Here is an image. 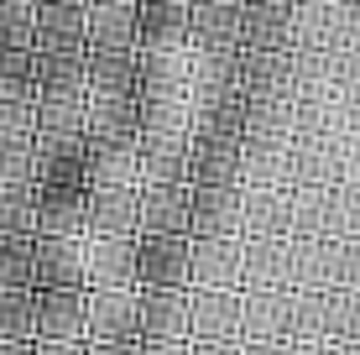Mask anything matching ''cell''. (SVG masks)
Here are the masks:
<instances>
[{
	"mask_svg": "<svg viewBox=\"0 0 360 355\" xmlns=\"http://www.w3.org/2000/svg\"><path fill=\"white\" fill-rule=\"evenodd\" d=\"M0 355H37L32 340H11V345H0Z\"/></svg>",
	"mask_w": 360,
	"mask_h": 355,
	"instance_id": "d4e9b609",
	"label": "cell"
},
{
	"mask_svg": "<svg viewBox=\"0 0 360 355\" xmlns=\"http://www.w3.org/2000/svg\"><path fill=\"white\" fill-rule=\"evenodd\" d=\"M136 303H141V288H99V292H84V340H89V345L141 340V335H136Z\"/></svg>",
	"mask_w": 360,
	"mask_h": 355,
	"instance_id": "277c9868",
	"label": "cell"
},
{
	"mask_svg": "<svg viewBox=\"0 0 360 355\" xmlns=\"http://www.w3.org/2000/svg\"><path fill=\"white\" fill-rule=\"evenodd\" d=\"M188 42V0H136V53Z\"/></svg>",
	"mask_w": 360,
	"mask_h": 355,
	"instance_id": "30bf717a",
	"label": "cell"
},
{
	"mask_svg": "<svg viewBox=\"0 0 360 355\" xmlns=\"http://www.w3.org/2000/svg\"><path fill=\"white\" fill-rule=\"evenodd\" d=\"M188 283V235H136V288L178 292Z\"/></svg>",
	"mask_w": 360,
	"mask_h": 355,
	"instance_id": "7a4b0ae2",
	"label": "cell"
},
{
	"mask_svg": "<svg viewBox=\"0 0 360 355\" xmlns=\"http://www.w3.org/2000/svg\"><path fill=\"white\" fill-rule=\"evenodd\" d=\"M136 178L141 183H193L188 131H141L136 136Z\"/></svg>",
	"mask_w": 360,
	"mask_h": 355,
	"instance_id": "3957f363",
	"label": "cell"
},
{
	"mask_svg": "<svg viewBox=\"0 0 360 355\" xmlns=\"http://www.w3.org/2000/svg\"><path fill=\"white\" fill-rule=\"evenodd\" d=\"M32 240H0V292L32 288Z\"/></svg>",
	"mask_w": 360,
	"mask_h": 355,
	"instance_id": "ffe728a7",
	"label": "cell"
},
{
	"mask_svg": "<svg viewBox=\"0 0 360 355\" xmlns=\"http://www.w3.org/2000/svg\"><path fill=\"white\" fill-rule=\"evenodd\" d=\"M193 183H141L136 188V235H188Z\"/></svg>",
	"mask_w": 360,
	"mask_h": 355,
	"instance_id": "6da1fadb",
	"label": "cell"
},
{
	"mask_svg": "<svg viewBox=\"0 0 360 355\" xmlns=\"http://www.w3.org/2000/svg\"><path fill=\"white\" fill-rule=\"evenodd\" d=\"M183 319H188L183 292H141V303H136V335L146 340H178Z\"/></svg>",
	"mask_w": 360,
	"mask_h": 355,
	"instance_id": "e0dca14e",
	"label": "cell"
},
{
	"mask_svg": "<svg viewBox=\"0 0 360 355\" xmlns=\"http://www.w3.org/2000/svg\"><path fill=\"white\" fill-rule=\"evenodd\" d=\"M32 47H84V0H32Z\"/></svg>",
	"mask_w": 360,
	"mask_h": 355,
	"instance_id": "4fadbf2b",
	"label": "cell"
},
{
	"mask_svg": "<svg viewBox=\"0 0 360 355\" xmlns=\"http://www.w3.org/2000/svg\"><path fill=\"white\" fill-rule=\"evenodd\" d=\"M11 340H32V288L0 292V345Z\"/></svg>",
	"mask_w": 360,
	"mask_h": 355,
	"instance_id": "44dd1931",
	"label": "cell"
},
{
	"mask_svg": "<svg viewBox=\"0 0 360 355\" xmlns=\"http://www.w3.org/2000/svg\"><path fill=\"white\" fill-rule=\"evenodd\" d=\"M84 100H136V47L84 53Z\"/></svg>",
	"mask_w": 360,
	"mask_h": 355,
	"instance_id": "8fae6325",
	"label": "cell"
},
{
	"mask_svg": "<svg viewBox=\"0 0 360 355\" xmlns=\"http://www.w3.org/2000/svg\"><path fill=\"white\" fill-rule=\"evenodd\" d=\"M37 100H84V47H32Z\"/></svg>",
	"mask_w": 360,
	"mask_h": 355,
	"instance_id": "52a82bcc",
	"label": "cell"
},
{
	"mask_svg": "<svg viewBox=\"0 0 360 355\" xmlns=\"http://www.w3.org/2000/svg\"><path fill=\"white\" fill-rule=\"evenodd\" d=\"M136 47V0H84V53Z\"/></svg>",
	"mask_w": 360,
	"mask_h": 355,
	"instance_id": "ba28073f",
	"label": "cell"
},
{
	"mask_svg": "<svg viewBox=\"0 0 360 355\" xmlns=\"http://www.w3.org/2000/svg\"><path fill=\"white\" fill-rule=\"evenodd\" d=\"M141 115L136 100H84V141H136Z\"/></svg>",
	"mask_w": 360,
	"mask_h": 355,
	"instance_id": "2e32d148",
	"label": "cell"
},
{
	"mask_svg": "<svg viewBox=\"0 0 360 355\" xmlns=\"http://www.w3.org/2000/svg\"><path fill=\"white\" fill-rule=\"evenodd\" d=\"M32 292H84V240H32Z\"/></svg>",
	"mask_w": 360,
	"mask_h": 355,
	"instance_id": "5b68a950",
	"label": "cell"
},
{
	"mask_svg": "<svg viewBox=\"0 0 360 355\" xmlns=\"http://www.w3.org/2000/svg\"><path fill=\"white\" fill-rule=\"evenodd\" d=\"M99 288H136V235L84 240V292Z\"/></svg>",
	"mask_w": 360,
	"mask_h": 355,
	"instance_id": "8992f818",
	"label": "cell"
},
{
	"mask_svg": "<svg viewBox=\"0 0 360 355\" xmlns=\"http://www.w3.org/2000/svg\"><path fill=\"white\" fill-rule=\"evenodd\" d=\"M37 355H84V340H32Z\"/></svg>",
	"mask_w": 360,
	"mask_h": 355,
	"instance_id": "603a6c76",
	"label": "cell"
},
{
	"mask_svg": "<svg viewBox=\"0 0 360 355\" xmlns=\"http://www.w3.org/2000/svg\"><path fill=\"white\" fill-rule=\"evenodd\" d=\"M0 47H32V0H0Z\"/></svg>",
	"mask_w": 360,
	"mask_h": 355,
	"instance_id": "7402d4cb",
	"label": "cell"
},
{
	"mask_svg": "<svg viewBox=\"0 0 360 355\" xmlns=\"http://www.w3.org/2000/svg\"><path fill=\"white\" fill-rule=\"evenodd\" d=\"M32 340H84V292H32Z\"/></svg>",
	"mask_w": 360,
	"mask_h": 355,
	"instance_id": "9a60e30c",
	"label": "cell"
},
{
	"mask_svg": "<svg viewBox=\"0 0 360 355\" xmlns=\"http://www.w3.org/2000/svg\"><path fill=\"white\" fill-rule=\"evenodd\" d=\"M84 355H136V340H110V345H84Z\"/></svg>",
	"mask_w": 360,
	"mask_h": 355,
	"instance_id": "cb8c5ba5",
	"label": "cell"
},
{
	"mask_svg": "<svg viewBox=\"0 0 360 355\" xmlns=\"http://www.w3.org/2000/svg\"><path fill=\"white\" fill-rule=\"evenodd\" d=\"M84 193L89 183H47L37 188V235H58V240H84Z\"/></svg>",
	"mask_w": 360,
	"mask_h": 355,
	"instance_id": "9c48e42d",
	"label": "cell"
},
{
	"mask_svg": "<svg viewBox=\"0 0 360 355\" xmlns=\"http://www.w3.org/2000/svg\"><path fill=\"white\" fill-rule=\"evenodd\" d=\"M37 94H0V141H32Z\"/></svg>",
	"mask_w": 360,
	"mask_h": 355,
	"instance_id": "d6986e66",
	"label": "cell"
},
{
	"mask_svg": "<svg viewBox=\"0 0 360 355\" xmlns=\"http://www.w3.org/2000/svg\"><path fill=\"white\" fill-rule=\"evenodd\" d=\"M37 183H21V188H0V240H32L37 235Z\"/></svg>",
	"mask_w": 360,
	"mask_h": 355,
	"instance_id": "ac0fdd59",
	"label": "cell"
},
{
	"mask_svg": "<svg viewBox=\"0 0 360 355\" xmlns=\"http://www.w3.org/2000/svg\"><path fill=\"white\" fill-rule=\"evenodd\" d=\"M84 183L89 188H141L136 141H84Z\"/></svg>",
	"mask_w": 360,
	"mask_h": 355,
	"instance_id": "5bb4252c",
	"label": "cell"
},
{
	"mask_svg": "<svg viewBox=\"0 0 360 355\" xmlns=\"http://www.w3.org/2000/svg\"><path fill=\"white\" fill-rule=\"evenodd\" d=\"M136 235V188H89L84 193V240Z\"/></svg>",
	"mask_w": 360,
	"mask_h": 355,
	"instance_id": "7c38bea8",
	"label": "cell"
}]
</instances>
